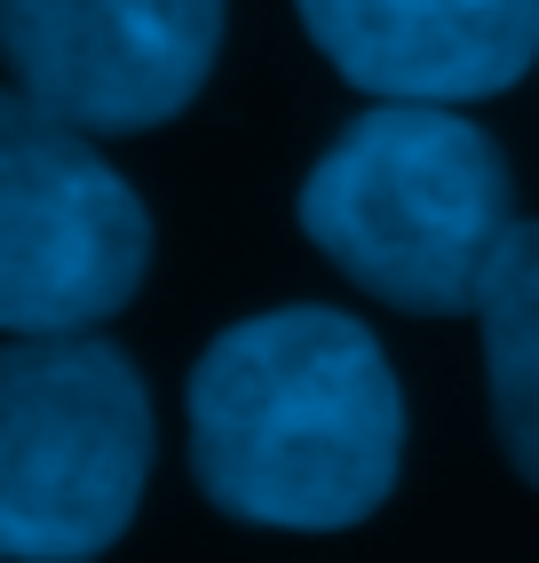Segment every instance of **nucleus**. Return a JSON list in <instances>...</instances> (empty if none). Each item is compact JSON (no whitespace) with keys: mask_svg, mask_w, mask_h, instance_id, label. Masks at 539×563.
Listing matches in <instances>:
<instances>
[{"mask_svg":"<svg viewBox=\"0 0 539 563\" xmlns=\"http://www.w3.org/2000/svg\"><path fill=\"white\" fill-rule=\"evenodd\" d=\"M222 0H0L16 88L80 135H143L207 88Z\"/></svg>","mask_w":539,"mask_h":563,"instance_id":"nucleus-5","label":"nucleus"},{"mask_svg":"<svg viewBox=\"0 0 539 563\" xmlns=\"http://www.w3.org/2000/svg\"><path fill=\"white\" fill-rule=\"evenodd\" d=\"M151 484V389L96 333L0 350V563H88Z\"/></svg>","mask_w":539,"mask_h":563,"instance_id":"nucleus-3","label":"nucleus"},{"mask_svg":"<svg viewBox=\"0 0 539 563\" xmlns=\"http://www.w3.org/2000/svg\"><path fill=\"white\" fill-rule=\"evenodd\" d=\"M190 468L246 523H365L405 468V389L350 310H262L215 333L190 373Z\"/></svg>","mask_w":539,"mask_h":563,"instance_id":"nucleus-1","label":"nucleus"},{"mask_svg":"<svg viewBox=\"0 0 539 563\" xmlns=\"http://www.w3.org/2000/svg\"><path fill=\"white\" fill-rule=\"evenodd\" d=\"M469 310L484 325V389L499 453L524 484H539V222H508Z\"/></svg>","mask_w":539,"mask_h":563,"instance_id":"nucleus-7","label":"nucleus"},{"mask_svg":"<svg viewBox=\"0 0 539 563\" xmlns=\"http://www.w3.org/2000/svg\"><path fill=\"white\" fill-rule=\"evenodd\" d=\"M301 231L350 286L413 318L476 302L492 246L516 222L499 143L452 103H373L301 183Z\"/></svg>","mask_w":539,"mask_h":563,"instance_id":"nucleus-2","label":"nucleus"},{"mask_svg":"<svg viewBox=\"0 0 539 563\" xmlns=\"http://www.w3.org/2000/svg\"><path fill=\"white\" fill-rule=\"evenodd\" d=\"M151 271V214L96 143L0 88V333H96Z\"/></svg>","mask_w":539,"mask_h":563,"instance_id":"nucleus-4","label":"nucleus"},{"mask_svg":"<svg viewBox=\"0 0 539 563\" xmlns=\"http://www.w3.org/2000/svg\"><path fill=\"white\" fill-rule=\"evenodd\" d=\"M301 32L381 103H476L539 64V0H294Z\"/></svg>","mask_w":539,"mask_h":563,"instance_id":"nucleus-6","label":"nucleus"}]
</instances>
